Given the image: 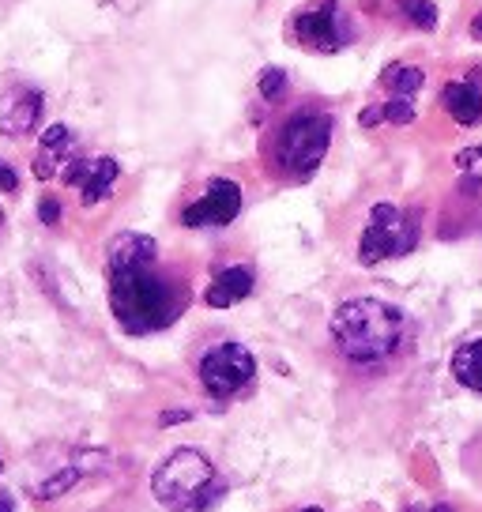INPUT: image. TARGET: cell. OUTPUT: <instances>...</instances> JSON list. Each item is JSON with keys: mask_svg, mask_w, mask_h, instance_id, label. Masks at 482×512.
<instances>
[{"mask_svg": "<svg viewBox=\"0 0 482 512\" xmlns=\"http://www.w3.org/2000/svg\"><path fill=\"white\" fill-rule=\"evenodd\" d=\"M189 294L185 287L170 283L166 275L155 272V264H132V268H113L110 272V305L113 317L132 336L162 332L185 313Z\"/></svg>", "mask_w": 482, "mask_h": 512, "instance_id": "1", "label": "cell"}, {"mask_svg": "<svg viewBox=\"0 0 482 512\" xmlns=\"http://www.w3.org/2000/svg\"><path fill=\"white\" fill-rule=\"evenodd\" d=\"M403 332H407L403 313L381 298H351L332 313V339L339 354L358 366H373L396 354Z\"/></svg>", "mask_w": 482, "mask_h": 512, "instance_id": "2", "label": "cell"}, {"mask_svg": "<svg viewBox=\"0 0 482 512\" xmlns=\"http://www.w3.org/2000/svg\"><path fill=\"white\" fill-rule=\"evenodd\" d=\"M151 494L166 512H208L226 494V486L204 452L177 448L155 471Z\"/></svg>", "mask_w": 482, "mask_h": 512, "instance_id": "3", "label": "cell"}, {"mask_svg": "<svg viewBox=\"0 0 482 512\" xmlns=\"http://www.w3.org/2000/svg\"><path fill=\"white\" fill-rule=\"evenodd\" d=\"M328 144H332V117L317 110H302L294 113L279 132L275 159L290 177H309L324 162Z\"/></svg>", "mask_w": 482, "mask_h": 512, "instance_id": "4", "label": "cell"}, {"mask_svg": "<svg viewBox=\"0 0 482 512\" xmlns=\"http://www.w3.org/2000/svg\"><path fill=\"white\" fill-rule=\"evenodd\" d=\"M418 245V219L400 211L396 204H377L370 211V226L358 241V260L362 264H381L392 256H407Z\"/></svg>", "mask_w": 482, "mask_h": 512, "instance_id": "5", "label": "cell"}, {"mask_svg": "<svg viewBox=\"0 0 482 512\" xmlns=\"http://www.w3.org/2000/svg\"><path fill=\"white\" fill-rule=\"evenodd\" d=\"M253 377H257V362L241 343H219L200 358V384L219 400L238 396L241 388L253 384Z\"/></svg>", "mask_w": 482, "mask_h": 512, "instance_id": "6", "label": "cell"}, {"mask_svg": "<svg viewBox=\"0 0 482 512\" xmlns=\"http://www.w3.org/2000/svg\"><path fill=\"white\" fill-rule=\"evenodd\" d=\"M294 38L306 49H317V53H339L351 42V27L343 23L336 4L328 0V4H317V8H309L294 19Z\"/></svg>", "mask_w": 482, "mask_h": 512, "instance_id": "7", "label": "cell"}, {"mask_svg": "<svg viewBox=\"0 0 482 512\" xmlns=\"http://www.w3.org/2000/svg\"><path fill=\"white\" fill-rule=\"evenodd\" d=\"M241 211V189L226 177H215L208 185V192L185 208V226H226L234 223Z\"/></svg>", "mask_w": 482, "mask_h": 512, "instance_id": "8", "label": "cell"}, {"mask_svg": "<svg viewBox=\"0 0 482 512\" xmlns=\"http://www.w3.org/2000/svg\"><path fill=\"white\" fill-rule=\"evenodd\" d=\"M117 177H121V166H117L110 155H98V159H72L65 170V181L80 189L87 208L110 196L113 185H117Z\"/></svg>", "mask_w": 482, "mask_h": 512, "instance_id": "9", "label": "cell"}, {"mask_svg": "<svg viewBox=\"0 0 482 512\" xmlns=\"http://www.w3.org/2000/svg\"><path fill=\"white\" fill-rule=\"evenodd\" d=\"M38 121H42V95L38 91L19 87V91H12V95L4 98V106H0V128L8 136H27Z\"/></svg>", "mask_w": 482, "mask_h": 512, "instance_id": "10", "label": "cell"}, {"mask_svg": "<svg viewBox=\"0 0 482 512\" xmlns=\"http://www.w3.org/2000/svg\"><path fill=\"white\" fill-rule=\"evenodd\" d=\"M441 102H445V110L456 125H479L482 121V91L479 83H467V80H452L445 83V91H441Z\"/></svg>", "mask_w": 482, "mask_h": 512, "instance_id": "11", "label": "cell"}, {"mask_svg": "<svg viewBox=\"0 0 482 512\" xmlns=\"http://www.w3.org/2000/svg\"><path fill=\"white\" fill-rule=\"evenodd\" d=\"M155 256H159V245L155 238H147V234H136V230H125V234H117L110 241V272L113 268H132V264H155Z\"/></svg>", "mask_w": 482, "mask_h": 512, "instance_id": "12", "label": "cell"}, {"mask_svg": "<svg viewBox=\"0 0 482 512\" xmlns=\"http://www.w3.org/2000/svg\"><path fill=\"white\" fill-rule=\"evenodd\" d=\"M68 162H72V132L65 125H53L42 136V144H38L34 170H38V177H53V174H65Z\"/></svg>", "mask_w": 482, "mask_h": 512, "instance_id": "13", "label": "cell"}, {"mask_svg": "<svg viewBox=\"0 0 482 512\" xmlns=\"http://www.w3.org/2000/svg\"><path fill=\"white\" fill-rule=\"evenodd\" d=\"M249 294H253V272L238 264V268H226V272L215 275L204 298H208L211 309H230V305H238Z\"/></svg>", "mask_w": 482, "mask_h": 512, "instance_id": "14", "label": "cell"}, {"mask_svg": "<svg viewBox=\"0 0 482 512\" xmlns=\"http://www.w3.org/2000/svg\"><path fill=\"white\" fill-rule=\"evenodd\" d=\"M452 373L464 388L482 396V339H471V343H464L460 351L452 354Z\"/></svg>", "mask_w": 482, "mask_h": 512, "instance_id": "15", "label": "cell"}, {"mask_svg": "<svg viewBox=\"0 0 482 512\" xmlns=\"http://www.w3.org/2000/svg\"><path fill=\"white\" fill-rule=\"evenodd\" d=\"M426 83V76L418 72V68H411V64H388L385 76H381V87H385L392 98H411Z\"/></svg>", "mask_w": 482, "mask_h": 512, "instance_id": "16", "label": "cell"}, {"mask_svg": "<svg viewBox=\"0 0 482 512\" xmlns=\"http://www.w3.org/2000/svg\"><path fill=\"white\" fill-rule=\"evenodd\" d=\"M403 12L422 31H434L437 27V4H430V0H403Z\"/></svg>", "mask_w": 482, "mask_h": 512, "instance_id": "17", "label": "cell"}, {"mask_svg": "<svg viewBox=\"0 0 482 512\" xmlns=\"http://www.w3.org/2000/svg\"><path fill=\"white\" fill-rule=\"evenodd\" d=\"M381 121H388V125H411L415 121L411 98H388L385 106H381Z\"/></svg>", "mask_w": 482, "mask_h": 512, "instance_id": "18", "label": "cell"}, {"mask_svg": "<svg viewBox=\"0 0 482 512\" xmlns=\"http://www.w3.org/2000/svg\"><path fill=\"white\" fill-rule=\"evenodd\" d=\"M283 91H287V72L283 68H264L260 72V95L264 98H283Z\"/></svg>", "mask_w": 482, "mask_h": 512, "instance_id": "19", "label": "cell"}, {"mask_svg": "<svg viewBox=\"0 0 482 512\" xmlns=\"http://www.w3.org/2000/svg\"><path fill=\"white\" fill-rule=\"evenodd\" d=\"M19 185V177H16V170L8 166V162H0V192H12Z\"/></svg>", "mask_w": 482, "mask_h": 512, "instance_id": "20", "label": "cell"}, {"mask_svg": "<svg viewBox=\"0 0 482 512\" xmlns=\"http://www.w3.org/2000/svg\"><path fill=\"white\" fill-rule=\"evenodd\" d=\"M57 215H61L57 200H53V196H46V200H42V223H57Z\"/></svg>", "mask_w": 482, "mask_h": 512, "instance_id": "21", "label": "cell"}, {"mask_svg": "<svg viewBox=\"0 0 482 512\" xmlns=\"http://www.w3.org/2000/svg\"><path fill=\"white\" fill-rule=\"evenodd\" d=\"M482 159V147H471V151H460V155H456V166H471V162H479Z\"/></svg>", "mask_w": 482, "mask_h": 512, "instance_id": "22", "label": "cell"}, {"mask_svg": "<svg viewBox=\"0 0 482 512\" xmlns=\"http://www.w3.org/2000/svg\"><path fill=\"white\" fill-rule=\"evenodd\" d=\"M407 512H452L449 505H434V509H426V505H411Z\"/></svg>", "mask_w": 482, "mask_h": 512, "instance_id": "23", "label": "cell"}, {"mask_svg": "<svg viewBox=\"0 0 482 512\" xmlns=\"http://www.w3.org/2000/svg\"><path fill=\"white\" fill-rule=\"evenodd\" d=\"M471 34H475V38H479V42H482V12H479V16H475V23H471Z\"/></svg>", "mask_w": 482, "mask_h": 512, "instance_id": "24", "label": "cell"}, {"mask_svg": "<svg viewBox=\"0 0 482 512\" xmlns=\"http://www.w3.org/2000/svg\"><path fill=\"white\" fill-rule=\"evenodd\" d=\"M0 512H12V497H0Z\"/></svg>", "mask_w": 482, "mask_h": 512, "instance_id": "25", "label": "cell"}, {"mask_svg": "<svg viewBox=\"0 0 482 512\" xmlns=\"http://www.w3.org/2000/svg\"><path fill=\"white\" fill-rule=\"evenodd\" d=\"M302 512H321V509H302Z\"/></svg>", "mask_w": 482, "mask_h": 512, "instance_id": "26", "label": "cell"}, {"mask_svg": "<svg viewBox=\"0 0 482 512\" xmlns=\"http://www.w3.org/2000/svg\"><path fill=\"white\" fill-rule=\"evenodd\" d=\"M0 471H4V464H0Z\"/></svg>", "mask_w": 482, "mask_h": 512, "instance_id": "27", "label": "cell"}]
</instances>
